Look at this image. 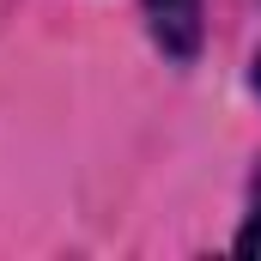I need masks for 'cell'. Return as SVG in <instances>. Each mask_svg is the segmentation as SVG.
<instances>
[{"label": "cell", "mask_w": 261, "mask_h": 261, "mask_svg": "<svg viewBox=\"0 0 261 261\" xmlns=\"http://www.w3.org/2000/svg\"><path fill=\"white\" fill-rule=\"evenodd\" d=\"M237 255L261 261V170H255V189H249V219H243V231H237Z\"/></svg>", "instance_id": "2"}, {"label": "cell", "mask_w": 261, "mask_h": 261, "mask_svg": "<svg viewBox=\"0 0 261 261\" xmlns=\"http://www.w3.org/2000/svg\"><path fill=\"white\" fill-rule=\"evenodd\" d=\"M146 12H152V37L170 55L200 49V0H146Z\"/></svg>", "instance_id": "1"}, {"label": "cell", "mask_w": 261, "mask_h": 261, "mask_svg": "<svg viewBox=\"0 0 261 261\" xmlns=\"http://www.w3.org/2000/svg\"><path fill=\"white\" fill-rule=\"evenodd\" d=\"M255 85H261V67H255Z\"/></svg>", "instance_id": "3"}]
</instances>
